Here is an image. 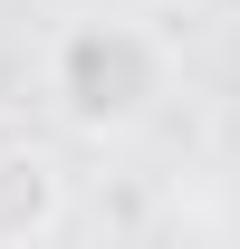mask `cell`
Returning a JSON list of instances; mask_svg holds the SVG:
<instances>
[{
  "instance_id": "obj_1",
  "label": "cell",
  "mask_w": 240,
  "mask_h": 249,
  "mask_svg": "<svg viewBox=\"0 0 240 249\" xmlns=\"http://www.w3.org/2000/svg\"><path fill=\"white\" fill-rule=\"evenodd\" d=\"M48 96L77 134H125L163 96V48L135 19H67L48 38Z\"/></svg>"
},
{
  "instance_id": "obj_2",
  "label": "cell",
  "mask_w": 240,
  "mask_h": 249,
  "mask_svg": "<svg viewBox=\"0 0 240 249\" xmlns=\"http://www.w3.org/2000/svg\"><path fill=\"white\" fill-rule=\"evenodd\" d=\"M29 220H48V173L20 154H0V240H20Z\"/></svg>"
}]
</instances>
